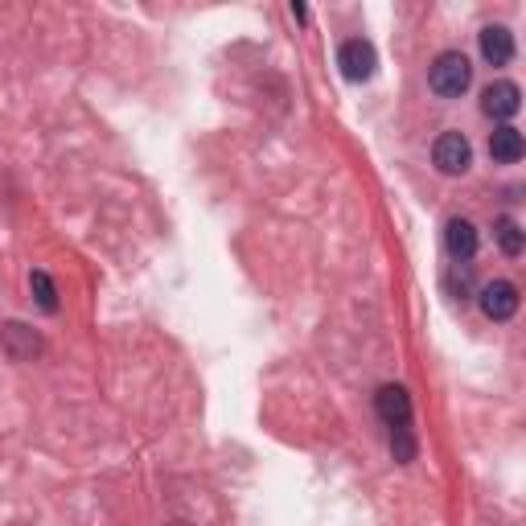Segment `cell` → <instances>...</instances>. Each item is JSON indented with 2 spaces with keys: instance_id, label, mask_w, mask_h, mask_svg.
<instances>
[{
  "instance_id": "obj_1",
  "label": "cell",
  "mask_w": 526,
  "mask_h": 526,
  "mask_svg": "<svg viewBox=\"0 0 526 526\" xmlns=\"http://www.w3.org/2000/svg\"><path fill=\"white\" fill-rule=\"evenodd\" d=\"M428 83H432V91L440 99H461L469 91V83H473V66H469V58L461 50H444L432 62V70H428Z\"/></svg>"
},
{
  "instance_id": "obj_2",
  "label": "cell",
  "mask_w": 526,
  "mask_h": 526,
  "mask_svg": "<svg viewBox=\"0 0 526 526\" xmlns=\"http://www.w3.org/2000/svg\"><path fill=\"white\" fill-rule=\"evenodd\" d=\"M432 161H436L440 173L461 177V173L473 165V144H469L461 132H444V136L436 140V148H432Z\"/></svg>"
},
{
  "instance_id": "obj_3",
  "label": "cell",
  "mask_w": 526,
  "mask_h": 526,
  "mask_svg": "<svg viewBox=\"0 0 526 526\" xmlns=\"http://www.w3.org/2000/svg\"><path fill=\"white\" fill-rule=\"evenodd\" d=\"M337 66H342V74L350 83H366L374 74V66H379V54H374V46L366 37H350V42H342V50H337Z\"/></svg>"
},
{
  "instance_id": "obj_4",
  "label": "cell",
  "mask_w": 526,
  "mask_h": 526,
  "mask_svg": "<svg viewBox=\"0 0 526 526\" xmlns=\"http://www.w3.org/2000/svg\"><path fill=\"white\" fill-rule=\"evenodd\" d=\"M374 411H379V420H383L391 432H395V428H411V399H407V391L395 387V383L379 387V395H374Z\"/></svg>"
},
{
  "instance_id": "obj_5",
  "label": "cell",
  "mask_w": 526,
  "mask_h": 526,
  "mask_svg": "<svg viewBox=\"0 0 526 526\" xmlns=\"http://www.w3.org/2000/svg\"><path fill=\"white\" fill-rule=\"evenodd\" d=\"M481 313L490 321H510L518 313V288L510 280H494L481 288Z\"/></svg>"
},
{
  "instance_id": "obj_6",
  "label": "cell",
  "mask_w": 526,
  "mask_h": 526,
  "mask_svg": "<svg viewBox=\"0 0 526 526\" xmlns=\"http://www.w3.org/2000/svg\"><path fill=\"white\" fill-rule=\"evenodd\" d=\"M518 107H522V91L514 87V83H490L485 87V95H481V111L485 116H494V120H510V116H518Z\"/></svg>"
},
{
  "instance_id": "obj_7",
  "label": "cell",
  "mask_w": 526,
  "mask_h": 526,
  "mask_svg": "<svg viewBox=\"0 0 526 526\" xmlns=\"http://www.w3.org/2000/svg\"><path fill=\"white\" fill-rule=\"evenodd\" d=\"M481 58L490 66H506L514 58V33L506 25H485L481 29Z\"/></svg>"
},
{
  "instance_id": "obj_8",
  "label": "cell",
  "mask_w": 526,
  "mask_h": 526,
  "mask_svg": "<svg viewBox=\"0 0 526 526\" xmlns=\"http://www.w3.org/2000/svg\"><path fill=\"white\" fill-rule=\"evenodd\" d=\"M444 247H448V255L461 259V263L473 259L477 255V227H473L469 218H453L444 227Z\"/></svg>"
},
{
  "instance_id": "obj_9",
  "label": "cell",
  "mask_w": 526,
  "mask_h": 526,
  "mask_svg": "<svg viewBox=\"0 0 526 526\" xmlns=\"http://www.w3.org/2000/svg\"><path fill=\"white\" fill-rule=\"evenodd\" d=\"M0 342H5L9 358H17V362H25V358H33L37 350H42V337H37L29 325H21V321H9L5 329H0Z\"/></svg>"
},
{
  "instance_id": "obj_10",
  "label": "cell",
  "mask_w": 526,
  "mask_h": 526,
  "mask_svg": "<svg viewBox=\"0 0 526 526\" xmlns=\"http://www.w3.org/2000/svg\"><path fill=\"white\" fill-rule=\"evenodd\" d=\"M522 153H526V144H522V132H518V128L502 124V128L490 136V157H494L498 165H514V161H522Z\"/></svg>"
},
{
  "instance_id": "obj_11",
  "label": "cell",
  "mask_w": 526,
  "mask_h": 526,
  "mask_svg": "<svg viewBox=\"0 0 526 526\" xmlns=\"http://www.w3.org/2000/svg\"><path fill=\"white\" fill-rule=\"evenodd\" d=\"M29 288H33V300H37V309L42 313H58V288L46 272H33L29 276Z\"/></svg>"
},
{
  "instance_id": "obj_12",
  "label": "cell",
  "mask_w": 526,
  "mask_h": 526,
  "mask_svg": "<svg viewBox=\"0 0 526 526\" xmlns=\"http://www.w3.org/2000/svg\"><path fill=\"white\" fill-rule=\"evenodd\" d=\"M494 235H498V243H502L506 255H522L526 239H522V227H518L514 218H498V222H494Z\"/></svg>"
}]
</instances>
